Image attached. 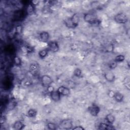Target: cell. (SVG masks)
<instances>
[{
  "mask_svg": "<svg viewBox=\"0 0 130 130\" xmlns=\"http://www.w3.org/2000/svg\"><path fill=\"white\" fill-rule=\"evenodd\" d=\"M99 129L102 130H113L114 129V127L111 124H107L105 123H101L99 125Z\"/></svg>",
  "mask_w": 130,
  "mask_h": 130,
  "instance_id": "5bb4252c",
  "label": "cell"
},
{
  "mask_svg": "<svg viewBox=\"0 0 130 130\" xmlns=\"http://www.w3.org/2000/svg\"><path fill=\"white\" fill-rule=\"evenodd\" d=\"M25 125L20 120L16 121L13 124V128L15 130H21L23 129Z\"/></svg>",
  "mask_w": 130,
  "mask_h": 130,
  "instance_id": "4fadbf2b",
  "label": "cell"
},
{
  "mask_svg": "<svg viewBox=\"0 0 130 130\" xmlns=\"http://www.w3.org/2000/svg\"><path fill=\"white\" fill-rule=\"evenodd\" d=\"M72 129L74 130H84V128L82 126L79 125V126H76L75 127H73Z\"/></svg>",
  "mask_w": 130,
  "mask_h": 130,
  "instance_id": "83f0119b",
  "label": "cell"
},
{
  "mask_svg": "<svg viewBox=\"0 0 130 130\" xmlns=\"http://www.w3.org/2000/svg\"><path fill=\"white\" fill-rule=\"evenodd\" d=\"M27 116L29 117L33 118L35 117L37 114V111L35 109H30L27 111Z\"/></svg>",
  "mask_w": 130,
  "mask_h": 130,
  "instance_id": "ffe728a7",
  "label": "cell"
},
{
  "mask_svg": "<svg viewBox=\"0 0 130 130\" xmlns=\"http://www.w3.org/2000/svg\"><path fill=\"white\" fill-rule=\"evenodd\" d=\"M74 75L77 77H80L82 74V71L79 68H76L74 71Z\"/></svg>",
  "mask_w": 130,
  "mask_h": 130,
  "instance_id": "d4e9b609",
  "label": "cell"
},
{
  "mask_svg": "<svg viewBox=\"0 0 130 130\" xmlns=\"http://www.w3.org/2000/svg\"><path fill=\"white\" fill-rule=\"evenodd\" d=\"M123 85L125 86V87L127 89L129 90L130 89V79L128 76H126L124 78V79L123 80Z\"/></svg>",
  "mask_w": 130,
  "mask_h": 130,
  "instance_id": "d6986e66",
  "label": "cell"
},
{
  "mask_svg": "<svg viewBox=\"0 0 130 130\" xmlns=\"http://www.w3.org/2000/svg\"><path fill=\"white\" fill-rule=\"evenodd\" d=\"M59 45L55 41H50L48 43V49L49 51L55 53L58 51Z\"/></svg>",
  "mask_w": 130,
  "mask_h": 130,
  "instance_id": "8992f818",
  "label": "cell"
},
{
  "mask_svg": "<svg viewBox=\"0 0 130 130\" xmlns=\"http://www.w3.org/2000/svg\"><path fill=\"white\" fill-rule=\"evenodd\" d=\"M41 83L44 87H48L53 83V80L50 76L44 75L41 78Z\"/></svg>",
  "mask_w": 130,
  "mask_h": 130,
  "instance_id": "277c9868",
  "label": "cell"
},
{
  "mask_svg": "<svg viewBox=\"0 0 130 130\" xmlns=\"http://www.w3.org/2000/svg\"><path fill=\"white\" fill-rule=\"evenodd\" d=\"M80 21L79 15L75 13L71 17H69L64 20L65 25L69 28H75L79 24Z\"/></svg>",
  "mask_w": 130,
  "mask_h": 130,
  "instance_id": "6da1fadb",
  "label": "cell"
},
{
  "mask_svg": "<svg viewBox=\"0 0 130 130\" xmlns=\"http://www.w3.org/2000/svg\"><path fill=\"white\" fill-rule=\"evenodd\" d=\"M14 62L16 66H19L21 64V61L20 58L18 56H15L14 58Z\"/></svg>",
  "mask_w": 130,
  "mask_h": 130,
  "instance_id": "484cf974",
  "label": "cell"
},
{
  "mask_svg": "<svg viewBox=\"0 0 130 130\" xmlns=\"http://www.w3.org/2000/svg\"><path fill=\"white\" fill-rule=\"evenodd\" d=\"M113 98H114V100L117 102L120 103L123 101L124 96L121 93L119 92H114Z\"/></svg>",
  "mask_w": 130,
  "mask_h": 130,
  "instance_id": "9a60e30c",
  "label": "cell"
},
{
  "mask_svg": "<svg viewBox=\"0 0 130 130\" xmlns=\"http://www.w3.org/2000/svg\"><path fill=\"white\" fill-rule=\"evenodd\" d=\"M105 120L109 124H112L114 122V121L115 120V116L113 114L109 113L106 115Z\"/></svg>",
  "mask_w": 130,
  "mask_h": 130,
  "instance_id": "2e32d148",
  "label": "cell"
},
{
  "mask_svg": "<svg viewBox=\"0 0 130 130\" xmlns=\"http://www.w3.org/2000/svg\"><path fill=\"white\" fill-rule=\"evenodd\" d=\"M34 10H35L34 5H33L32 3H30L27 5L25 11L27 14L30 15L34 12Z\"/></svg>",
  "mask_w": 130,
  "mask_h": 130,
  "instance_id": "e0dca14e",
  "label": "cell"
},
{
  "mask_svg": "<svg viewBox=\"0 0 130 130\" xmlns=\"http://www.w3.org/2000/svg\"><path fill=\"white\" fill-rule=\"evenodd\" d=\"M29 70L30 72L33 74L35 75L37 74L39 71V66L37 63H31L29 66Z\"/></svg>",
  "mask_w": 130,
  "mask_h": 130,
  "instance_id": "30bf717a",
  "label": "cell"
},
{
  "mask_svg": "<svg viewBox=\"0 0 130 130\" xmlns=\"http://www.w3.org/2000/svg\"><path fill=\"white\" fill-rule=\"evenodd\" d=\"M48 51H49V50L48 48L42 49L40 51H39L38 53V55L41 58H44L45 57H46V56L48 55Z\"/></svg>",
  "mask_w": 130,
  "mask_h": 130,
  "instance_id": "ac0fdd59",
  "label": "cell"
},
{
  "mask_svg": "<svg viewBox=\"0 0 130 130\" xmlns=\"http://www.w3.org/2000/svg\"><path fill=\"white\" fill-rule=\"evenodd\" d=\"M49 34L46 31H43L39 34V38L41 41L46 43L49 41Z\"/></svg>",
  "mask_w": 130,
  "mask_h": 130,
  "instance_id": "7c38bea8",
  "label": "cell"
},
{
  "mask_svg": "<svg viewBox=\"0 0 130 130\" xmlns=\"http://www.w3.org/2000/svg\"><path fill=\"white\" fill-rule=\"evenodd\" d=\"M47 126L48 129H51V130H54V129H57L56 125L53 122H48L47 124Z\"/></svg>",
  "mask_w": 130,
  "mask_h": 130,
  "instance_id": "cb8c5ba5",
  "label": "cell"
},
{
  "mask_svg": "<svg viewBox=\"0 0 130 130\" xmlns=\"http://www.w3.org/2000/svg\"><path fill=\"white\" fill-rule=\"evenodd\" d=\"M22 31V27L21 25H17L16 27V31L17 34H20L21 33Z\"/></svg>",
  "mask_w": 130,
  "mask_h": 130,
  "instance_id": "4316f807",
  "label": "cell"
},
{
  "mask_svg": "<svg viewBox=\"0 0 130 130\" xmlns=\"http://www.w3.org/2000/svg\"><path fill=\"white\" fill-rule=\"evenodd\" d=\"M73 122L70 119H64L61 120L59 123V127L63 129H70L73 127Z\"/></svg>",
  "mask_w": 130,
  "mask_h": 130,
  "instance_id": "5b68a950",
  "label": "cell"
},
{
  "mask_svg": "<svg viewBox=\"0 0 130 130\" xmlns=\"http://www.w3.org/2000/svg\"><path fill=\"white\" fill-rule=\"evenodd\" d=\"M57 91L61 95L67 96L70 94V89L64 86H59L57 89Z\"/></svg>",
  "mask_w": 130,
  "mask_h": 130,
  "instance_id": "ba28073f",
  "label": "cell"
},
{
  "mask_svg": "<svg viewBox=\"0 0 130 130\" xmlns=\"http://www.w3.org/2000/svg\"><path fill=\"white\" fill-rule=\"evenodd\" d=\"M117 62L115 61L114 60L110 61L108 64L109 68L112 70L115 69L117 67Z\"/></svg>",
  "mask_w": 130,
  "mask_h": 130,
  "instance_id": "603a6c76",
  "label": "cell"
},
{
  "mask_svg": "<svg viewBox=\"0 0 130 130\" xmlns=\"http://www.w3.org/2000/svg\"><path fill=\"white\" fill-rule=\"evenodd\" d=\"M114 19L117 23L125 24L128 21V17L125 14L123 13H119L115 15Z\"/></svg>",
  "mask_w": 130,
  "mask_h": 130,
  "instance_id": "3957f363",
  "label": "cell"
},
{
  "mask_svg": "<svg viewBox=\"0 0 130 130\" xmlns=\"http://www.w3.org/2000/svg\"><path fill=\"white\" fill-rule=\"evenodd\" d=\"M16 106V103L15 101H10L7 105V110L10 111V110H12L15 108V107Z\"/></svg>",
  "mask_w": 130,
  "mask_h": 130,
  "instance_id": "44dd1931",
  "label": "cell"
},
{
  "mask_svg": "<svg viewBox=\"0 0 130 130\" xmlns=\"http://www.w3.org/2000/svg\"><path fill=\"white\" fill-rule=\"evenodd\" d=\"M104 77L108 82H113L115 81V76L111 71H107L104 74Z\"/></svg>",
  "mask_w": 130,
  "mask_h": 130,
  "instance_id": "9c48e42d",
  "label": "cell"
},
{
  "mask_svg": "<svg viewBox=\"0 0 130 130\" xmlns=\"http://www.w3.org/2000/svg\"><path fill=\"white\" fill-rule=\"evenodd\" d=\"M114 60L115 61H116L117 62H121L125 60V57H124V56L123 55L119 54V55H117L115 57Z\"/></svg>",
  "mask_w": 130,
  "mask_h": 130,
  "instance_id": "7402d4cb",
  "label": "cell"
},
{
  "mask_svg": "<svg viewBox=\"0 0 130 130\" xmlns=\"http://www.w3.org/2000/svg\"><path fill=\"white\" fill-rule=\"evenodd\" d=\"M83 19L85 22L90 24H93L98 21V18L96 15L90 12L85 13L83 16Z\"/></svg>",
  "mask_w": 130,
  "mask_h": 130,
  "instance_id": "7a4b0ae2",
  "label": "cell"
},
{
  "mask_svg": "<svg viewBox=\"0 0 130 130\" xmlns=\"http://www.w3.org/2000/svg\"><path fill=\"white\" fill-rule=\"evenodd\" d=\"M88 111L92 116H96L100 111V108L97 105H92L88 107Z\"/></svg>",
  "mask_w": 130,
  "mask_h": 130,
  "instance_id": "52a82bcc",
  "label": "cell"
},
{
  "mask_svg": "<svg viewBox=\"0 0 130 130\" xmlns=\"http://www.w3.org/2000/svg\"><path fill=\"white\" fill-rule=\"evenodd\" d=\"M50 97L52 101L57 102L60 100V94L57 90H53L50 92Z\"/></svg>",
  "mask_w": 130,
  "mask_h": 130,
  "instance_id": "8fae6325",
  "label": "cell"
}]
</instances>
